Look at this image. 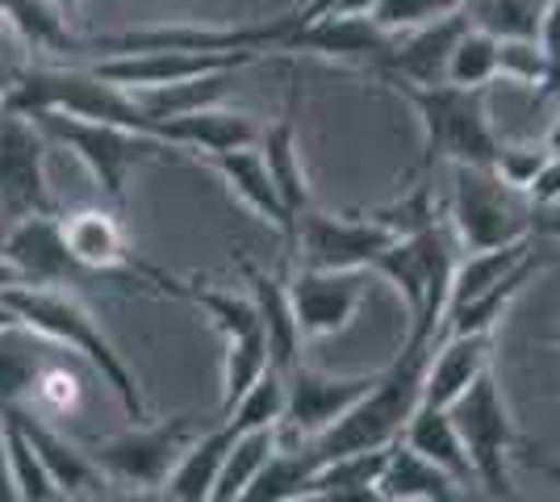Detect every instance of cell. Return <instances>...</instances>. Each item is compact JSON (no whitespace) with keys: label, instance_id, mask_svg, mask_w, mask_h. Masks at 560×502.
Here are the masks:
<instances>
[{"label":"cell","instance_id":"f546056e","mask_svg":"<svg viewBox=\"0 0 560 502\" xmlns=\"http://www.w3.org/2000/svg\"><path fill=\"white\" fill-rule=\"evenodd\" d=\"M268 369H272V357H268L264 331L243 335V339H226V357H222V419L231 415L234 402H238Z\"/></svg>","mask_w":560,"mask_h":502},{"label":"cell","instance_id":"7a4b0ae2","mask_svg":"<svg viewBox=\"0 0 560 502\" xmlns=\"http://www.w3.org/2000/svg\"><path fill=\"white\" fill-rule=\"evenodd\" d=\"M410 101L422 126L419 172H435L440 164L490 167L498 151V130L490 121L486 89H456V84H389Z\"/></svg>","mask_w":560,"mask_h":502},{"label":"cell","instance_id":"484cf974","mask_svg":"<svg viewBox=\"0 0 560 502\" xmlns=\"http://www.w3.org/2000/svg\"><path fill=\"white\" fill-rule=\"evenodd\" d=\"M0 13L34 50H80V34L71 30L75 22H68L55 0H4Z\"/></svg>","mask_w":560,"mask_h":502},{"label":"cell","instance_id":"f907efd6","mask_svg":"<svg viewBox=\"0 0 560 502\" xmlns=\"http://www.w3.org/2000/svg\"><path fill=\"white\" fill-rule=\"evenodd\" d=\"M289 502H330L327 494H318V490H314V494H302V499H289Z\"/></svg>","mask_w":560,"mask_h":502},{"label":"cell","instance_id":"30bf717a","mask_svg":"<svg viewBox=\"0 0 560 502\" xmlns=\"http://www.w3.org/2000/svg\"><path fill=\"white\" fill-rule=\"evenodd\" d=\"M259 59H264L259 50H126V55H101L93 72L126 93H151L201 75L243 72Z\"/></svg>","mask_w":560,"mask_h":502},{"label":"cell","instance_id":"d6986e66","mask_svg":"<svg viewBox=\"0 0 560 502\" xmlns=\"http://www.w3.org/2000/svg\"><path fill=\"white\" fill-rule=\"evenodd\" d=\"M298 101L302 93L293 89L289 93V105L272 126L259 130V155H264V167L277 185L284 210L293 214V222L310 210V180H305V164H302V143H298Z\"/></svg>","mask_w":560,"mask_h":502},{"label":"cell","instance_id":"603a6c76","mask_svg":"<svg viewBox=\"0 0 560 502\" xmlns=\"http://www.w3.org/2000/svg\"><path fill=\"white\" fill-rule=\"evenodd\" d=\"M376 486L385 490L389 502H460L465 499V486L444 474L440 465H431L427 456H419L415 448H406L401 440H394L389 460L381 469Z\"/></svg>","mask_w":560,"mask_h":502},{"label":"cell","instance_id":"7bdbcfd3","mask_svg":"<svg viewBox=\"0 0 560 502\" xmlns=\"http://www.w3.org/2000/svg\"><path fill=\"white\" fill-rule=\"evenodd\" d=\"M13 285H18V277H13V268H9V260H4V222H0V293Z\"/></svg>","mask_w":560,"mask_h":502},{"label":"cell","instance_id":"60d3db41","mask_svg":"<svg viewBox=\"0 0 560 502\" xmlns=\"http://www.w3.org/2000/svg\"><path fill=\"white\" fill-rule=\"evenodd\" d=\"M323 494L330 502H389L376 481H369V486H348V490H323Z\"/></svg>","mask_w":560,"mask_h":502},{"label":"cell","instance_id":"5b68a950","mask_svg":"<svg viewBox=\"0 0 560 502\" xmlns=\"http://www.w3.org/2000/svg\"><path fill=\"white\" fill-rule=\"evenodd\" d=\"M197 435L201 431L192 428L188 415H172L164 423H130L117 435L84 440V453L93 456L101 478L114 481L117 490L151 494V490H164L167 474L176 469V460Z\"/></svg>","mask_w":560,"mask_h":502},{"label":"cell","instance_id":"816d5d0a","mask_svg":"<svg viewBox=\"0 0 560 502\" xmlns=\"http://www.w3.org/2000/svg\"><path fill=\"white\" fill-rule=\"evenodd\" d=\"M544 343H552V348H560V327H552V331L544 335Z\"/></svg>","mask_w":560,"mask_h":502},{"label":"cell","instance_id":"7c38bea8","mask_svg":"<svg viewBox=\"0 0 560 502\" xmlns=\"http://www.w3.org/2000/svg\"><path fill=\"white\" fill-rule=\"evenodd\" d=\"M373 285V268H339V272H318V268H298L289 277V302L298 314L302 339H327L351 327L364 297Z\"/></svg>","mask_w":560,"mask_h":502},{"label":"cell","instance_id":"1f68e13d","mask_svg":"<svg viewBox=\"0 0 560 502\" xmlns=\"http://www.w3.org/2000/svg\"><path fill=\"white\" fill-rule=\"evenodd\" d=\"M0 435H4V448H9V465H13V478H18V494L22 502H63L55 478L47 474L43 456L34 453V444L22 435L18 423L0 419Z\"/></svg>","mask_w":560,"mask_h":502},{"label":"cell","instance_id":"8fae6325","mask_svg":"<svg viewBox=\"0 0 560 502\" xmlns=\"http://www.w3.org/2000/svg\"><path fill=\"white\" fill-rule=\"evenodd\" d=\"M381 222L364 214H327V210H305L298 218V235H293V256L298 268H318V272H339V268H369V264L394 243Z\"/></svg>","mask_w":560,"mask_h":502},{"label":"cell","instance_id":"7dc6e473","mask_svg":"<svg viewBox=\"0 0 560 502\" xmlns=\"http://www.w3.org/2000/svg\"><path fill=\"white\" fill-rule=\"evenodd\" d=\"M126 502H172L164 494V490H151V494H130V490H126Z\"/></svg>","mask_w":560,"mask_h":502},{"label":"cell","instance_id":"83f0119b","mask_svg":"<svg viewBox=\"0 0 560 502\" xmlns=\"http://www.w3.org/2000/svg\"><path fill=\"white\" fill-rule=\"evenodd\" d=\"M180 302H188L192 311H201L213 323V331L222 339H243V335L264 331L259 327V311L252 297L231 293V289H213V285H180Z\"/></svg>","mask_w":560,"mask_h":502},{"label":"cell","instance_id":"836d02e7","mask_svg":"<svg viewBox=\"0 0 560 502\" xmlns=\"http://www.w3.org/2000/svg\"><path fill=\"white\" fill-rule=\"evenodd\" d=\"M373 222H381L389 235L406 240V235H419L431 222H440V201H435V189L431 185H415L410 192H401V201H389V206H376L369 210Z\"/></svg>","mask_w":560,"mask_h":502},{"label":"cell","instance_id":"b9f144b4","mask_svg":"<svg viewBox=\"0 0 560 502\" xmlns=\"http://www.w3.org/2000/svg\"><path fill=\"white\" fill-rule=\"evenodd\" d=\"M0 502H22V494H18V478H13V465H9V448H4V435H0Z\"/></svg>","mask_w":560,"mask_h":502},{"label":"cell","instance_id":"e0dca14e","mask_svg":"<svg viewBox=\"0 0 560 502\" xmlns=\"http://www.w3.org/2000/svg\"><path fill=\"white\" fill-rule=\"evenodd\" d=\"M201 164L213 167L222 180H226V189L252 210L259 214L272 231H280V240L284 247H293V235H298V222L293 214L284 210V201H280L277 185H272V176H268V167H264V155H259V147H238V151H213V155H201Z\"/></svg>","mask_w":560,"mask_h":502},{"label":"cell","instance_id":"ffe728a7","mask_svg":"<svg viewBox=\"0 0 560 502\" xmlns=\"http://www.w3.org/2000/svg\"><path fill=\"white\" fill-rule=\"evenodd\" d=\"M493 364V331H472L444 339L427 364V385H422V407H452L468 385L477 382Z\"/></svg>","mask_w":560,"mask_h":502},{"label":"cell","instance_id":"d590c367","mask_svg":"<svg viewBox=\"0 0 560 502\" xmlns=\"http://www.w3.org/2000/svg\"><path fill=\"white\" fill-rule=\"evenodd\" d=\"M498 80L548 93V59L539 38H498Z\"/></svg>","mask_w":560,"mask_h":502},{"label":"cell","instance_id":"9a60e30c","mask_svg":"<svg viewBox=\"0 0 560 502\" xmlns=\"http://www.w3.org/2000/svg\"><path fill=\"white\" fill-rule=\"evenodd\" d=\"M468 17L452 13L440 22H427L419 30H406L394 38V50L381 59L376 80L385 84H444L447 75V55L456 47V38L465 34Z\"/></svg>","mask_w":560,"mask_h":502},{"label":"cell","instance_id":"4316f807","mask_svg":"<svg viewBox=\"0 0 560 502\" xmlns=\"http://www.w3.org/2000/svg\"><path fill=\"white\" fill-rule=\"evenodd\" d=\"M280 448V431L277 428H259V431H243L234 440V448L226 453V465L218 474V486H213L210 502H238V494L256 481V474L268 465V456Z\"/></svg>","mask_w":560,"mask_h":502},{"label":"cell","instance_id":"5bb4252c","mask_svg":"<svg viewBox=\"0 0 560 502\" xmlns=\"http://www.w3.org/2000/svg\"><path fill=\"white\" fill-rule=\"evenodd\" d=\"M397 34H385L373 17L364 13H323L302 22L289 38H284V55L302 50V55H318V59H339V63H360L376 72L381 59L394 50Z\"/></svg>","mask_w":560,"mask_h":502},{"label":"cell","instance_id":"8992f818","mask_svg":"<svg viewBox=\"0 0 560 502\" xmlns=\"http://www.w3.org/2000/svg\"><path fill=\"white\" fill-rule=\"evenodd\" d=\"M447 415H452V423H456L460 440H465V453L472 460L477 486L486 494H493V499L511 494V469L506 465H511V453L514 444H518V431H514L511 402L502 394V382H498L493 364L447 407Z\"/></svg>","mask_w":560,"mask_h":502},{"label":"cell","instance_id":"f1b7e54d","mask_svg":"<svg viewBox=\"0 0 560 502\" xmlns=\"http://www.w3.org/2000/svg\"><path fill=\"white\" fill-rule=\"evenodd\" d=\"M498 80V38L490 30L465 25V34L456 38V47L447 55V75L444 84L456 89H490Z\"/></svg>","mask_w":560,"mask_h":502},{"label":"cell","instance_id":"4dcf8cb0","mask_svg":"<svg viewBox=\"0 0 560 502\" xmlns=\"http://www.w3.org/2000/svg\"><path fill=\"white\" fill-rule=\"evenodd\" d=\"M548 0H468L465 17L493 38H536Z\"/></svg>","mask_w":560,"mask_h":502},{"label":"cell","instance_id":"db71d44e","mask_svg":"<svg viewBox=\"0 0 560 502\" xmlns=\"http://www.w3.org/2000/svg\"><path fill=\"white\" fill-rule=\"evenodd\" d=\"M4 25H9V22H4V13H0V30H4Z\"/></svg>","mask_w":560,"mask_h":502},{"label":"cell","instance_id":"44dd1931","mask_svg":"<svg viewBox=\"0 0 560 502\" xmlns=\"http://www.w3.org/2000/svg\"><path fill=\"white\" fill-rule=\"evenodd\" d=\"M247 272V285H252V302L259 311V327H264V339H268V357H272V369L289 373L298 360H302V331H298V314H293V302H289V281L280 277H268L256 264H243Z\"/></svg>","mask_w":560,"mask_h":502},{"label":"cell","instance_id":"7402d4cb","mask_svg":"<svg viewBox=\"0 0 560 502\" xmlns=\"http://www.w3.org/2000/svg\"><path fill=\"white\" fill-rule=\"evenodd\" d=\"M243 431L234 428L231 419H222L218 428L201 431L192 444L185 448V456L176 460V469L167 474L164 494L172 502H210L213 499V486H218V474L226 465V453L234 448Z\"/></svg>","mask_w":560,"mask_h":502},{"label":"cell","instance_id":"ac0fdd59","mask_svg":"<svg viewBox=\"0 0 560 502\" xmlns=\"http://www.w3.org/2000/svg\"><path fill=\"white\" fill-rule=\"evenodd\" d=\"M0 419H9V423L22 428V435L34 444V453L43 456V465H47V474L55 478V486H59L63 499L105 486L101 469L93 465V456L84 453V444L68 440L55 423L38 419V415H30V410H0Z\"/></svg>","mask_w":560,"mask_h":502},{"label":"cell","instance_id":"ab89813d","mask_svg":"<svg viewBox=\"0 0 560 502\" xmlns=\"http://www.w3.org/2000/svg\"><path fill=\"white\" fill-rule=\"evenodd\" d=\"M532 235L544 243H560V201L532 206Z\"/></svg>","mask_w":560,"mask_h":502},{"label":"cell","instance_id":"2e32d148","mask_svg":"<svg viewBox=\"0 0 560 502\" xmlns=\"http://www.w3.org/2000/svg\"><path fill=\"white\" fill-rule=\"evenodd\" d=\"M259 126L247 109H226V105H210V109H192L180 118L155 121V139L172 143L180 155H213V151H238V147L259 143Z\"/></svg>","mask_w":560,"mask_h":502},{"label":"cell","instance_id":"52a82bcc","mask_svg":"<svg viewBox=\"0 0 560 502\" xmlns=\"http://www.w3.org/2000/svg\"><path fill=\"white\" fill-rule=\"evenodd\" d=\"M59 235L68 256L89 277H135L139 285H160L167 297H180V281L164 277L160 268L142 264L135 247L126 240V226L117 218L114 206H84V210H59Z\"/></svg>","mask_w":560,"mask_h":502},{"label":"cell","instance_id":"74e56055","mask_svg":"<svg viewBox=\"0 0 560 502\" xmlns=\"http://www.w3.org/2000/svg\"><path fill=\"white\" fill-rule=\"evenodd\" d=\"M539 47H544V59H548V93L560 101V0H548L544 4V17H539Z\"/></svg>","mask_w":560,"mask_h":502},{"label":"cell","instance_id":"f5cc1de1","mask_svg":"<svg viewBox=\"0 0 560 502\" xmlns=\"http://www.w3.org/2000/svg\"><path fill=\"white\" fill-rule=\"evenodd\" d=\"M0 109H4V80H0Z\"/></svg>","mask_w":560,"mask_h":502},{"label":"cell","instance_id":"9f6ffc18","mask_svg":"<svg viewBox=\"0 0 560 502\" xmlns=\"http://www.w3.org/2000/svg\"><path fill=\"white\" fill-rule=\"evenodd\" d=\"M0 4H4V0H0Z\"/></svg>","mask_w":560,"mask_h":502},{"label":"cell","instance_id":"e575fe53","mask_svg":"<svg viewBox=\"0 0 560 502\" xmlns=\"http://www.w3.org/2000/svg\"><path fill=\"white\" fill-rule=\"evenodd\" d=\"M468 0H376V9L369 13L385 34H406L419 30L427 22H440L452 13H465Z\"/></svg>","mask_w":560,"mask_h":502},{"label":"cell","instance_id":"f35d334b","mask_svg":"<svg viewBox=\"0 0 560 502\" xmlns=\"http://www.w3.org/2000/svg\"><path fill=\"white\" fill-rule=\"evenodd\" d=\"M532 206H552L560 201V155H548V164L539 167L536 185H532Z\"/></svg>","mask_w":560,"mask_h":502},{"label":"cell","instance_id":"11a10c76","mask_svg":"<svg viewBox=\"0 0 560 502\" xmlns=\"http://www.w3.org/2000/svg\"><path fill=\"white\" fill-rule=\"evenodd\" d=\"M557 394H560V382H557Z\"/></svg>","mask_w":560,"mask_h":502},{"label":"cell","instance_id":"6da1fadb","mask_svg":"<svg viewBox=\"0 0 560 502\" xmlns=\"http://www.w3.org/2000/svg\"><path fill=\"white\" fill-rule=\"evenodd\" d=\"M0 297L18 311L22 327H30L38 339L59 343V348H68V352H75V357L84 360L96 377H101V385H109V394L117 398V407L126 410L130 423H151L147 398H142L135 369H130L126 357L114 348V339L105 335L101 318H96L71 289L13 285V289H4Z\"/></svg>","mask_w":560,"mask_h":502},{"label":"cell","instance_id":"bcb514c9","mask_svg":"<svg viewBox=\"0 0 560 502\" xmlns=\"http://www.w3.org/2000/svg\"><path fill=\"white\" fill-rule=\"evenodd\" d=\"M532 465H536L539 474H548V478H557L560 481V460H548V456H532Z\"/></svg>","mask_w":560,"mask_h":502},{"label":"cell","instance_id":"3957f363","mask_svg":"<svg viewBox=\"0 0 560 502\" xmlns=\"http://www.w3.org/2000/svg\"><path fill=\"white\" fill-rule=\"evenodd\" d=\"M34 121L43 126L55 147H68L80 164L89 167V176L96 180L101 197L121 210L126 206V185L130 176L147 164L160 160H180V151L147 130H130V126H114V121H84L68 118V114H34Z\"/></svg>","mask_w":560,"mask_h":502},{"label":"cell","instance_id":"ee69618b","mask_svg":"<svg viewBox=\"0 0 560 502\" xmlns=\"http://www.w3.org/2000/svg\"><path fill=\"white\" fill-rule=\"evenodd\" d=\"M18 327H22L18 311H13V306H9L4 297H0V335H4V331H18Z\"/></svg>","mask_w":560,"mask_h":502},{"label":"cell","instance_id":"c3c4849f","mask_svg":"<svg viewBox=\"0 0 560 502\" xmlns=\"http://www.w3.org/2000/svg\"><path fill=\"white\" fill-rule=\"evenodd\" d=\"M55 4L68 13V22H75V17H80V0H55Z\"/></svg>","mask_w":560,"mask_h":502},{"label":"cell","instance_id":"4fadbf2b","mask_svg":"<svg viewBox=\"0 0 560 502\" xmlns=\"http://www.w3.org/2000/svg\"><path fill=\"white\" fill-rule=\"evenodd\" d=\"M4 260L13 268L18 285L68 289L96 281L68 256L63 235H59V214H30L4 222Z\"/></svg>","mask_w":560,"mask_h":502},{"label":"cell","instance_id":"8d00e7d4","mask_svg":"<svg viewBox=\"0 0 560 502\" xmlns=\"http://www.w3.org/2000/svg\"><path fill=\"white\" fill-rule=\"evenodd\" d=\"M548 155H552V151L544 143H498L490 167L502 185H511V189H518V192H532L539 167L548 164Z\"/></svg>","mask_w":560,"mask_h":502},{"label":"cell","instance_id":"f6af8a7d","mask_svg":"<svg viewBox=\"0 0 560 502\" xmlns=\"http://www.w3.org/2000/svg\"><path fill=\"white\" fill-rule=\"evenodd\" d=\"M544 147H548L552 155H560V109H557V118H552V126H548V135H544Z\"/></svg>","mask_w":560,"mask_h":502},{"label":"cell","instance_id":"277c9868","mask_svg":"<svg viewBox=\"0 0 560 502\" xmlns=\"http://www.w3.org/2000/svg\"><path fill=\"white\" fill-rule=\"evenodd\" d=\"M444 218L460 252H486V247L536 240L532 235V197L502 185L493 176V167L452 164V197H447Z\"/></svg>","mask_w":560,"mask_h":502},{"label":"cell","instance_id":"9c48e42d","mask_svg":"<svg viewBox=\"0 0 560 502\" xmlns=\"http://www.w3.org/2000/svg\"><path fill=\"white\" fill-rule=\"evenodd\" d=\"M381 382V369L376 373H323V369H310V364H293L284 373V419H280V444H310L318 440L327 428H335L343 415H348L360 398L373 394V385Z\"/></svg>","mask_w":560,"mask_h":502},{"label":"cell","instance_id":"d4e9b609","mask_svg":"<svg viewBox=\"0 0 560 502\" xmlns=\"http://www.w3.org/2000/svg\"><path fill=\"white\" fill-rule=\"evenodd\" d=\"M323 474V460L305 453L302 444H280L277 453L268 456V465L256 474V481L238 494V502H289L314 494V481Z\"/></svg>","mask_w":560,"mask_h":502},{"label":"cell","instance_id":"d6a6232c","mask_svg":"<svg viewBox=\"0 0 560 502\" xmlns=\"http://www.w3.org/2000/svg\"><path fill=\"white\" fill-rule=\"evenodd\" d=\"M238 431H259V428H280L284 419V373L280 369H268L238 402L226 415Z\"/></svg>","mask_w":560,"mask_h":502},{"label":"cell","instance_id":"681fc988","mask_svg":"<svg viewBox=\"0 0 560 502\" xmlns=\"http://www.w3.org/2000/svg\"><path fill=\"white\" fill-rule=\"evenodd\" d=\"M63 502H105V494H101V490H84V494H71V499H63Z\"/></svg>","mask_w":560,"mask_h":502},{"label":"cell","instance_id":"ba28073f","mask_svg":"<svg viewBox=\"0 0 560 502\" xmlns=\"http://www.w3.org/2000/svg\"><path fill=\"white\" fill-rule=\"evenodd\" d=\"M50 139L22 109H0V214L18 222L30 214H59L47 180Z\"/></svg>","mask_w":560,"mask_h":502},{"label":"cell","instance_id":"cb8c5ba5","mask_svg":"<svg viewBox=\"0 0 560 502\" xmlns=\"http://www.w3.org/2000/svg\"><path fill=\"white\" fill-rule=\"evenodd\" d=\"M401 444L406 448H415L419 456H427L431 465H440L444 474L460 481L468 490V481L472 478V460L465 453V440H460V431L452 423V415L444 407H419L410 415V423L401 431Z\"/></svg>","mask_w":560,"mask_h":502}]
</instances>
